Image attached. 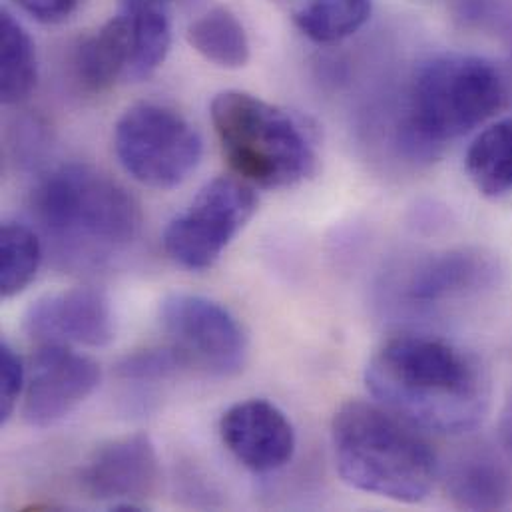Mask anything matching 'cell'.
Listing matches in <instances>:
<instances>
[{
  "mask_svg": "<svg viewBox=\"0 0 512 512\" xmlns=\"http://www.w3.org/2000/svg\"><path fill=\"white\" fill-rule=\"evenodd\" d=\"M182 369H188L184 359L178 355L174 347H162V349H146L138 351L130 357H126L118 365V373L124 379L132 381H156L166 379Z\"/></svg>",
  "mask_w": 512,
  "mask_h": 512,
  "instance_id": "cell-22",
  "label": "cell"
},
{
  "mask_svg": "<svg viewBox=\"0 0 512 512\" xmlns=\"http://www.w3.org/2000/svg\"><path fill=\"white\" fill-rule=\"evenodd\" d=\"M38 80L36 46L26 28L10 14L0 18V98L4 104L26 100Z\"/></svg>",
  "mask_w": 512,
  "mask_h": 512,
  "instance_id": "cell-20",
  "label": "cell"
},
{
  "mask_svg": "<svg viewBox=\"0 0 512 512\" xmlns=\"http://www.w3.org/2000/svg\"><path fill=\"white\" fill-rule=\"evenodd\" d=\"M499 441H501L503 451L507 453V457L512 459V403L507 407V411L503 413V417H501Z\"/></svg>",
  "mask_w": 512,
  "mask_h": 512,
  "instance_id": "cell-25",
  "label": "cell"
},
{
  "mask_svg": "<svg viewBox=\"0 0 512 512\" xmlns=\"http://www.w3.org/2000/svg\"><path fill=\"white\" fill-rule=\"evenodd\" d=\"M226 449L254 473L285 467L297 447V437L285 413L269 401L252 399L230 407L220 421Z\"/></svg>",
  "mask_w": 512,
  "mask_h": 512,
  "instance_id": "cell-12",
  "label": "cell"
},
{
  "mask_svg": "<svg viewBox=\"0 0 512 512\" xmlns=\"http://www.w3.org/2000/svg\"><path fill=\"white\" fill-rule=\"evenodd\" d=\"M160 327L188 369L212 377L238 375L248 359V335L240 321L218 301L194 293L162 299Z\"/></svg>",
  "mask_w": 512,
  "mask_h": 512,
  "instance_id": "cell-8",
  "label": "cell"
},
{
  "mask_svg": "<svg viewBox=\"0 0 512 512\" xmlns=\"http://www.w3.org/2000/svg\"><path fill=\"white\" fill-rule=\"evenodd\" d=\"M210 116L232 172L250 186L285 190L315 174L313 142L287 110L242 90H226L212 100Z\"/></svg>",
  "mask_w": 512,
  "mask_h": 512,
  "instance_id": "cell-5",
  "label": "cell"
},
{
  "mask_svg": "<svg viewBox=\"0 0 512 512\" xmlns=\"http://www.w3.org/2000/svg\"><path fill=\"white\" fill-rule=\"evenodd\" d=\"M377 403L417 429L463 435L491 409V381L471 353L427 335H401L383 343L365 369Z\"/></svg>",
  "mask_w": 512,
  "mask_h": 512,
  "instance_id": "cell-1",
  "label": "cell"
},
{
  "mask_svg": "<svg viewBox=\"0 0 512 512\" xmlns=\"http://www.w3.org/2000/svg\"><path fill=\"white\" fill-rule=\"evenodd\" d=\"M42 263L38 236L24 224L8 222L0 232V293L4 299L22 293Z\"/></svg>",
  "mask_w": 512,
  "mask_h": 512,
  "instance_id": "cell-21",
  "label": "cell"
},
{
  "mask_svg": "<svg viewBox=\"0 0 512 512\" xmlns=\"http://www.w3.org/2000/svg\"><path fill=\"white\" fill-rule=\"evenodd\" d=\"M34 216L58 254L98 265L122 254L138 238L142 214L136 200L104 172L68 164L34 190Z\"/></svg>",
  "mask_w": 512,
  "mask_h": 512,
  "instance_id": "cell-3",
  "label": "cell"
},
{
  "mask_svg": "<svg viewBox=\"0 0 512 512\" xmlns=\"http://www.w3.org/2000/svg\"><path fill=\"white\" fill-rule=\"evenodd\" d=\"M18 6L38 22H64L78 6V0H16Z\"/></svg>",
  "mask_w": 512,
  "mask_h": 512,
  "instance_id": "cell-24",
  "label": "cell"
},
{
  "mask_svg": "<svg viewBox=\"0 0 512 512\" xmlns=\"http://www.w3.org/2000/svg\"><path fill=\"white\" fill-rule=\"evenodd\" d=\"M371 0H295L293 20L313 42L335 44L365 26Z\"/></svg>",
  "mask_w": 512,
  "mask_h": 512,
  "instance_id": "cell-19",
  "label": "cell"
},
{
  "mask_svg": "<svg viewBox=\"0 0 512 512\" xmlns=\"http://www.w3.org/2000/svg\"><path fill=\"white\" fill-rule=\"evenodd\" d=\"M188 42L202 58L226 70L244 68L252 56L246 26L228 6H214L196 18Z\"/></svg>",
  "mask_w": 512,
  "mask_h": 512,
  "instance_id": "cell-17",
  "label": "cell"
},
{
  "mask_svg": "<svg viewBox=\"0 0 512 512\" xmlns=\"http://www.w3.org/2000/svg\"><path fill=\"white\" fill-rule=\"evenodd\" d=\"M511 72L493 58L441 54L415 72L403 140L415 154H435L489 122L511 104Z\"/></svg>",
  "mask_w": 512,
  "mask_h": 512,
  "instance_id": "cell-4",
  "label": "cell"
},
{
  "mask_svg": "<svg viewBox=\"0 0 512 512\" xmlns=\"http://www.w3.org/2000/svg\"><path fill=\"white\" fill-rule=\"evenodd\" d=\"M130 24V64L126 80L150 78L166 60L172 46L170 6L152 4L134 10H120Z\"/></svg>",
  "mask_w": 512,
  "mask_h": 512,
  "instance_id": "cell-18",
  "label": "cell"
},
{
  "mask_svg": "<svg viewBox=\"0 0 512 512\" xmlns=\"http://www.w3.org/2000/svg\"><path fill=\"white\" fill-rule=\"evenodd\" d=\"M160 481V465L152 439L144 433L112 439L100 445L82 467L84 493L112 511H142Z\"/></svg>",
  "mask_w": 512,
  "mask_h": 512,
  "instance_id": "cell-10",
  "label": "cell"
},
{
  "mask_svg": "<svg viewBox=\"0 0 512 512\" xmlns=\"http://www.w3.org/2000/svg\"><path fill=\"white\" fill-rule=\"evenodd\" d=\"M100 365L68 345H40L26 373L22 415L46 429L76 411L98 387Z\"/></svg>",
  "mask_w": 512,
  "mask_h": 512,
  "instance_id": "cell-9",
  "label": "cell"
},
{
  "mask_svg": "<svg viewBox=\"0 0 512 512\" xmlns=\"http://www.w3.org/2000/svg\"><path fill=\"white\" fill-rule=\"evenodd\" d=\"M335 469L343 483L395 503L425 501L439 477V459L415 425L381 403L347 401L331 421Z\"/></svg>",
  "mask_w": 512,
  "mask_h": 512,
  "instance_id": "cell-2",
  "label": "cell"
},
{
  "mask_svg": "<svg viewBox=\"0 0 512 512\" xmlns=\"http://www.w3.org/2000/svg\"><path fill=\"white\" fill-rule=\"evenodd\" d=\"M495 263L477 252H447L421 263L407 285L415 301H441L489 283L495 275Z\"/></svg>",
  "mask_w": 512,
  "mask_h": 512,
  "instance_id": "cell-15",
  "label": "cell"
},
{
  "mask_svg": "<svg viewBox=\"0 0 512 512\" xmlns=\"http://www.w3.org/2000/svg\"><path fill=\"white\" fill-rule=\"evenodd\" d=\"M445 489L463 511H505L512 505V471L487 445L461 451L449 467Z\"/></svg>",
  "mask_w": 512,
  "mask_h": 512,
  "instance_id": "cell-13",
  "label": "cell"
},
{
  "mask_svg": "<svg viewBox=\"0 0 512 512\" xmlns=\"http://www.w3.org/2000/svg\"><path fill=\"white\" fill-rule=\"evenodd\" d=\"M26 389V371L8 341L0 345V423L6 425Z\"/></svg>",
  "mask_w": 512,
  "mask_h": 512,
  "instance_id": "cell-23",
  "label": "cell"
},
{
  "mask_svg": "<svg viewBox=\"0 0 512 512\" xmlns=\"http://www.w3.org/2000/svg\"><path fill=\"white\" fill-rule=\"evenodd\" d=\"M467 176L485 198L512 194V116L487 126L465 156Z\"/></svg>",
  "mask_w": 512,
  "mask_h": 512,
  "instance_id": "cell-16",
  "label": "cell"
},
{
  "mask_svg": "<svg viewBox=\"0 0 512 512\" xmlns=\"http://www.w3.org/2000/svg\"><path fill=\"white\" fill-rule=\"evenodd\" d=\"M257 212L254 186L234 176L206 184L190 208L164 232V250L178 265L204 271L228 250Z\"/></svg>",
  "mask_w": 512,
  "mask_h": 512,
  "instance_id": "cell-7",
  "label": "cell"
},
{
  "mask_svg": "<svg viewBox=\"0 0 512 512\" xmlns=\"http://www.w3.org/2000/svg\"><path fill=\"white\" fill-rule=\"evenodd\" d=\"M202 150L198 130L180 112L156 102L134 104L114 130L120 166L154 190L182 186L198 168Z\"/></svg>",
  "mask_w": 512,
  "mask_h": 512,
  "instance_id": "cell-6",
  "label": "cell"
},
{
  "mask_svg": "<svg viewBox=\"0 0 512 512\" xmlns=\"http://www.w3.org/2000/svg\"><path fill=\"white\" fill-rule=\"evenodd\" d=\"M24 329L38 345L106 347L116 333L108 295L96 287H72L40 297L24 315Z\"/></svg>",
  "mask_w": 512,
  "mask_h": 512,
  "instance_id": "cell-11",
  "label": "cell"
},
{
  "mask_svg": "<svg viewBox=\"0 0 512 512\" xmlns=\"http://www.w3.org/2000/svg\"><path fill=\"white\" fill-rule=\"evenodd\" d=\"M130 24L124 14L110 18L74 52V76L90 92H102L126 78L130 64Z\"/></svg>",
  "mask_w": 512,
  "mask_h": 512,
  "instance_id": "cell-14",
  "label": "cell"
}]
</instances>
